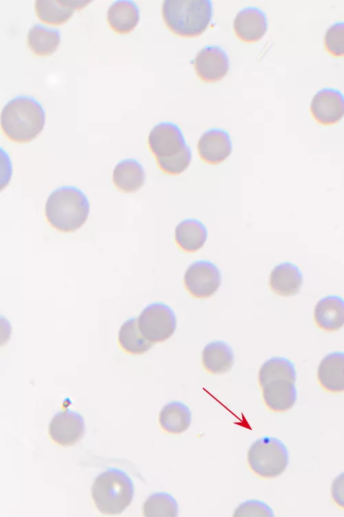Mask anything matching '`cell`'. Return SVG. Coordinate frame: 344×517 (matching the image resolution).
Segmentation results:
<instances>
[{
	"label": "cell",
	"mask_w": 344,
	"mask_h": 517,
	"mask_svg": "<svg viewBox=\"0 0 344 517\" xmlns=\"http://www.w3.org/2000/svg\"><path fill=\"white\" fill-rule=\"evenodd\" d=\"M83 1L38 0L35 12L39 19L50 25H62L72 16L74 9L80 8Z\"/></svg>",
	"instance_id": "ffe728a7"
},
{
	"label": "cell",
	"mask_w": 344,
	"mask_h": 517,
	"mask_svg": "<svg viewBox=\"0 0 344 517\" xmlns=\"http://www.w3.org/2000/svg\"><path fill=\"white\" fill-rule=\"evenodd\" d=\"M191 158V150L186 145L177 154L156 161L159 168L164 173L174 175L183 172L190 165Z\"/></svg>",
	"instance_id": "83f0119b"
},
{
	"label": "cell",
	"mask_w": 344,
	"mask_h": 517,
	"mask_svg": "<svg viewBox=\"0 0 344 517\" xmlns=\"http://www.w3.org/2000/svg\"><path fill=\"white\" fill-rule=\"evenodd\" d=\"M331 494L334 503L344 509V472L336 476L332 482Z\"/></svg>",
	"instance_id": "4dcf8cb0"
},
{
	"label": "cell",
	"mask_w": 344,
	"mask_h": 517,
	"mask_svg": "<svg viewBox=\"0 0 344 517\" xmlns=\"http://www.w3.org/2000/svg\"><path fill=\"white\" fill-rule=\"evenodd\" d=\"M302 282L303 276L300 270L289 262L275 266L270 276L271 289L283 296L297 294L299 292Z\"/></svg>",
	"instance_id": "e0dca14e"
},
{
	"label": "cell",
	"mask_w": 344,
	"mask_h": 517,
	"mask_svg": "<svg viewBox=\"0 0 344 517\" xmlns=\"http://www.w3.org/2000/svg\"><path fill=\"white\" fill-rule=\"evenodd\" d=\"M118 343L125 352L133 355L147 352L153 344L142 335L138 318L135 317L128 318L122 324L118 332Z\"/></svg>",
	"instance_id": "d4e9b609"
},
{
	"label": "cell",
	"mask_w": 344,
	"mask_h": 517,
	"mask_svg": "<svg viewBox=\"0 0 344 517\" xmlns=\"http://www.w3.org/2000/svg\"><path fill=\"white\" fill-rule=\"evenodd\" d=\"M221 281L219 270L208 261L193 263L187 268L184 278L186 290L196 298L211 296L218 290Z\"/></svg>",
	"instance_id": "52a82bcc"
},
{
	"label": "cell",
	"mask_w": 344,
	"mask_h": 517,
	"mask_svg": "<svg viewBox=\"0 0 344 517\" xmlns=\"http://www.w3.org/2000/svg\"><path fill=\"white\" fill-rule=\"evenodd\" d=\"M85 431L82 416L69 409L57 412L48 427L50 438L57 445L64 447L76 444L83 438Z\"/></svg>",
	"instance_id": "9c48e42d"
},
{
	"label": "cell",
	"mask_w": 344,
	"mask_h": 517,
	"mask_svg": "<svg viewBox=\"0 0 344 517\" xmlns=\"http://www.w3.org/2000/svg\"><path fill=\"white\" fill-rule=\"evenodd\" d=\"M272 509L264 502L249 500L240 504L235 510L233 516H273Z\"/></svg>",
	"instance_id": "f546056e"
},
{
	"label": "cell",
	"mask_w": 344,
	"mask_h": 517,
	"mask_svg": "<svg viewBox=\"0 0 344 517\" xmlns=\"http://www.w3.org/2000/svg\"><path fill=\"white\" fill-rule=\"evenodd\" d=\"M45 113L41 103L33 97L18 96L8 101L1 115V129L12 141L27 143L43 130Z\"/></svg>",
	"instance_id": "6da1fadb"
},
{
	"label": "cell",
	"mask_w": 344,
	"mask_h": 517,
	"mask_svg": "<svg viewBox=\"0 0 344 517\" xmlns=\"http://www.w3.org/2000/svg\"><path fill=\"white\" fill-rule=\"evenodd\" d=\"M61 41L60 31L35 24L29 30L28 44L37 56H50L57 49Z\"/></svg>",
	"instance_id": "cb8c5ba5"
},
{
	"label": "cell",
	"mask_w": 344,
	"mask_h": 517,
	"mask_svg": "<svg viewBox=\"0 0 344 517\" xmlns=\"http://www.w3.org/2000/svg\"><path fill=\"white\" fill-rule=\"evenodd\" d=\"M206 238V228L197 219L183 220L175 227V241L186 252H193L198 250L204 245Z\"/></svg>",
	"instance_id": "44dd1931"
},
{
	"label": "cell",
	"mask_w": 344,
	"mask_h": 517,
	"mask_svg": "<svg viewBox=\"0 0 344 517\" xmlns=\"http://www.w3.org/2000/svg\"><path fill=\"white\" fill-rule=\"evenodd\" d=\"M89 203L85 194L74 186H63L49 196L45 216L52 227L62 232H72L86 221Z\"/></svg>",
	"instance_id": "7a4b0ae2"
},
{
	"label": "cell",
	"mask_w": 344,
	"mask_h": 517,
	"mask_svg": "<svg viewBox=\"0 0 344 517\" xmlns=\"http://www.w3.org/2000/svg\"><path fill=\"white\" fill-rule=\"evenodd\" d=\"M234 362L231 347L225 342L208 343L202 352V365L210 373L219 374L229 371Z\"/></svg>",
	"instance_id": "7402d4cb"
},
{
	"label": "cell",
	"mask_w": 344,
	"mask_h": 517,
	"mask_svg": "<svg viewBox=\"0 0 344 517\" xmlns=\"http://www.w3.org/2000/svg\"><path fill=\"white\" fill-rule=\"evenodd\" d=\"M263 398L266 406L272 411L283 412L294 405L297 394L294 382L279 379L262 387Z\"/></svg>",
	"instance_id": "5bb4252c"
},
{
	"label": "cell",
	"mask_w": 344,
	"mask_h": 517,
	"mask_svg": "<svg viewBox=\"0 0 344 517\" xmlns=\"http://www.w3.org/2000/svg\"><path fill=\"white\" fill-rule=\"evenodd\" d=\"M268 23L266 14L255 7H247L236 15L233 29L236 36L242 41L254 43L266 34Z\"/></svg>",
	"instance_id": "4fadbf2b"
},
{
	"label": "cell",
	"mask_w": 344,
	"mask_h": 517,
	"mask_svg": "<svg viewBox=\"0 0 344 517\" xmlns=\"http://www.w3.org/2000/svg\"><path fill=\"white\" fill-rule=\"evenodd\" d=\"M145 172L136 159H127L119 162L113 172V182L122 192L130 193L139 190L144 183Z\"/></svg>",
	"instance_id": "d6986e66"
},
{
	"label": "cell",
	"mask_w": 344,
	"mask_h": 517,
	"mask_svg": "<svg viewBox=\"0 0 344 517\" xmlns=\"http://www.w3.org/2000/svg\"><path fill=\"white\" fill-rule=\"evenodd\" d=\"M162 17L167 28L182 37H195L208 26L213 14L211 0H166Z\"/></svg>",
	"instance_id": "3957f363"
},
{
	"label": "cell",
	"mask_w": 344,
	"mask_h": 517,
	"mask_svg": "<svg viewBox=\"0 0 344 517\" xmlns=\"http://www.w3.org/2000/svg\"><path fill=\"white\" fill-rule=\"evenodd\" d=\"M194 67L201 80L214 83L226 76L229 69V60L221 47L211 45L198 52L194 60Z\"/></svg>",
	"instance_id": "8fae6325"
},
{
	"label": "cell",
	"mask_w": 344,
	"mask_h": 517,
	"mask_svg": "<svg viewBox=\"0 0 344 517\" xmlns=\"http://www.w3.org/2000/svg\"><path fill=\"white\" fill-rule=\"evenodd\" d=\"M148 145L158 160L178 154L187 144L178 125L171 122H162L150 131Z\"/></svg>",
	"instance_id": "ba28073f"
},
{
	"label": "cell",
	"mask_w": 344,
	"mask_h": 517,
	"mask_svg": "<svg viewBox=\"0 0 344 517\" xmlns=\"http://www.w3.org/2000/svg\"><path fill=\"white\" fill-rule=\"evenodd\" d=\"M289 462L288 451L282 441L275 437L257 439L248 452V463L252 471L264 478L281 475Z\"/></svg>",
	"instance_id": "5b68a950"
},
{
	"label": "cell",
	"mask_w": 344,
	"mask_h": 517,
	"mask_svg": "<svg viewBox=\"0 0 344 517\" xmlns=\"http://www.w3.org/2000/svg\"><path fill=\"white\" fill-rule=\"evenodd\" d=\"M310 112L319 124H335L344 116V96L338 90L323 88L314 96L310 104Z\"/></svg>",
	"instance_id": "30bf717a"
},
{
	"label": "cell",
	"mask_w": 344,
	"mask_h": 517,
	"mask_svg": "<svg viewBox=\"0 0 344 517\" xmlns=\"http://www.w3.org/2000/svg\"><path fill=\"white\" fill-rule=\"evenodd\" d=\"M279 379L296 381L294 364L283 357H273L266 361L259 372V382L261 387Z\"/></svg>",
	"instance_id": "484cf974"
},
{
	"label": "cell",
	"mask_w": 344,
	"mask_h": 517,
	"mask_svg": "<svg viewBox=\"0 0 344 517\" xmlns=\"http://www.w3.org/2000/svg\"><path fill=\"white\" fill-rule=\"evenodd\" d=\"M134 485L127 474L117 468L100 473L92 486V497L98 510L103 514L117 515L131 504Z\"/></svg>",
	"instance_id": "277c9868"
},
{
	"label": "cell",
	"mask_w": 344,
	"mask_h": 517,
	"mask_svg": "<svg viewBox=\"0 0 344 517\" xmlns=\"http://www.w3.org/2000/svg\"><path fill=\"white\" fill-rule=\"evenodd\" d=\"M139 18L138 7L133 1H116L107 11V22L110 28L118 34L131 32L138 23Z\"/></svg>",
	"instance_id": "ac0fdd59"
},
{
	"label": "cell",
	"mask_w": 344,
	"mask_h": 517,
	"mask_svg": "<svg viewBox=\"0 0 344 517\" xmlns=\"http://www.w3.org/2000/svg\"><path fill=\"white\" fill-rule=\"evenodd\" d=\"M317 378L325 390L344 392V353L336 352L325 356L318 367Z\"/></svg>",
	"instance_id": "2e32d148"
},
{
	"label": "cell",
	"mask_w": 344,
	"mask_h": 517,
	"mask_svg": "<svg viewBox=\"0 0 344 517\" xmlns=\"http://www.w3.org/2000/svg\"><path fill=\"white\" fill-rule=\"evenodd\" d=\"M176 325L173 310L162 303L149 305L138 317L140 332L153 343L163 342L170 338L176 329Z\"/></svg>",
	"instance_id": "8992f818"
},
{
	"label": "cell",
	"mask_w": 344,
	"mask_h": 517,
	"mask_svg": "<svg viewBox=\"0 0 344 517\" xmlns=\"http://www.w3.org/2000/svg\"><path fill=\"white\" fill-rule=\"evenodd\" d=\"M178 514L177 501L166 492L152 494L143 505V514L147 517H175Z\"/></svg>",
	"instance_id": "4316f807"
},
{
	"label": "cell",
	"mask_w": 344,
	"mask_h": 517,
	"mask_svg": "<svg viewBox=\"0 0 344 517\" xmlns=\"http://www.w3.org/2000/svg\"><path fill=\"white\" fill-rule=\"evenodd\" d=\"M325 50L332 56H344V21L332 24L324 37Z\"/></svg>",
	"instance_id": "f1b7e54d"
},
{
	"label": "cell",
	"mask_w": 344,
	"mask_h": 517,
	"mask_svg": "<svg viewBox=\"0 0 344 517\" xmlns=\"http://www.w3.org/2000/svg\"><path fill=\"white\" fill-rule=\"evenodd\" d=\"M161 427L170 434H178L186 431L191 423L189 408L179 401H172L165 405L159 415Z\"/></svg>",
	"instance_id": "603a6c76"
},
{
	"label": "cell",
	"mask_w": 344,
	"mask_h": 517,
	"mask_svg": "<svg viewBox=\"0 0 344 517\" xmlns=\"http://www.w3.org/2000/svg\"><path fill=\"white\" fill-rule=\"evenodd\" d=\"M314 321L322 330L336 331L344 325V300L330 295L321 299L314 311Z\"/></svg>",
	"instance_id": "9a60e30c"
},
{
	"label": "cell",
	"mask_w": 344,
	"mask_h": 517,
	"mask_svg": "<svg viewBox=\"0 0 344 517\" xmlns=\"http://www.w3.org/2000/svg\"><path fill=\"white\" fill-rule=\"evenodd\" d=\"M197 150L204 162L210 164L219 163L228 157L232 152L230 136L222 129H210L200 137Z\"/></svg>",
	"instance_id": "7c38bea8"
}]
</instances>
